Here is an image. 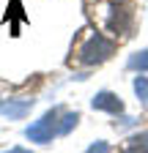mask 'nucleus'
<instances>
[{
	"instance_id": "1",
	"label": "nucleus",
	"mask_w": 148,
	"mask_h": 153,
	"mask_svg": "<svg viewBox=\"0 0 148 153\" xmlns=\"http://www.w3.org/2000/svg\"><path fill=\"white\" fill-rule=\"evenodd\" d=\"M113 49H115V44L110 41V38H104L102 33H90L88 36V41L80 47V63H85V66H96V63H104L110 55H113Z\"/></svg>"
},
{
	"instance_id": "2",
	"label": "nucleus",
	"mask_w": 148,
	"mask_h": 153,
	"mask_svg": "<svg viewBox=\"0 0 148 153\" xmlns=\"http://www.w3.org/2000/svg\"><path fill=\"white\" fill-rule=\"evenodd\" d=\"M58 115H61L58 109H49L41 120H36L33 126L25 128V137L30 142H41V145L44 142H52V137L58 134Z\"/></svg>"
},
{
	"instance_id": "3",
	"label": "nucleus",
	"mask_w": 148,
	"mask_h": 153,
	"mask_svg": "<svg viewBox=\"0 0 148 153\" xmlns=\"http://www.w3.org/2000/svg\"><path fill=\"white\" fill-rule=\"evenodd\" d=\"M93 109H102V112H113V115H121L123 112V101L118 99L115 93H110V90H102L93 96Z\"/></svg>"
},
{
	"instance_id": "4",
	"label": "nucleus",
	"mask_w": 148,
	"mask_h": 153,
	"mask_svg": "<svg viewBox=\"0 0 148 153\" xmlns=\"http://www.w3.org/2000/svg\"><path fill=\"white\" fill-rule=\"evenodd\" d=\"M33 101L30 99H19V101H0V115H6L8 120H19L30 112Z\"/></svg>"
},
{
	"instance_id": "5",
	"label": "nucleus",
	"mask_w": 148,
	"mask_h": 153,
	"mask_svg": "<svg viewBox=\"0 0 148 153\" xmlns=\"http://www.w3.org/2000/svg\"><path fill=\"white\" fill-rule=\"evenodd\" d=\"M110 11H113L110 27H113V30H118V33H123V30H126V25H129V19H132V11H129V8H118V6H113Z\"/></svg>"
},
{
	"instance_id": "6",
	"label": "nucleus",
	"mask_w": 148,
	"mask_h": 153,
	"mask_svg": "<svg viewBox=\"0 0 148 153\" xmlns=\"http://www.w3.org/2000/svg\"><path fill=\"white\" fill-rule=\"evenodd\" d=\"M126 153H148V134H135L126 142Z\"/></svg>"
},
{
	"instance_id": "7",
	"label": "nucleus",
	"mask_w": 148,
	"mask_h": 153,
	"mask_svg": "<svg viewBox=\"0 0 148 153\" xmlns=\"http://www.w3.org/2000/svg\"><path fill=\"white\" fill-rule=\"evenodd\" d=\"M129 68H135V71H148V49L135 52L132 57H129Z\"/></svg>"
},
{
	"instance_id": "8",
	"label": "nucleus",
	"mask_w": 148,
	"mask_h": 153,
	"mask_svg": "<svg viewBox=\"0 0 148 153\" xmlns=\"http://www.w3.org/2000/svg\"><path fill=\"white\" fill-rule=\"evenodd\" d=\"M77 120H80V115H77V112H66V115H63V120L58 123V134H69L74 126H77Z\"/></svg>"
},
{
	"instance_id": "9",
	"label": "nucleus",
	"mask_w": 148,
	"mask_h": 153,
	"mask_svg": "<svg viewBox=\"0 0 148 153\" xmlns=\"http://www.w3.org/2000/svg\"><path fill=\"white\" fill-rule=\"evenodd\" d=\"M135 93L143 101H148V76H135Z\"/></svg>"
},
{
	"instance_id": "10",
	"label": "nucleus",
	"mask_w": 148,
	"mask_h": 153,
	"mask_svg": "<svg viewBox=\"0 0 148 153\" xmlns=\"http://www.w3.org/2000/svg\"><path fill=\"white\" fill-rule=\"evenodd\" d=\"M107 150H110V145L99 140V142H93V145H90V148H88L85 153H107Z\"/></svg>"
},
{
	"instance_id": "11",
	"label": "nucleus",
	"mask_w": 148,
	"mask_h": 153,
	"mask_svg": "<svg viewBox=\"0 0 148 153\" xmlns=\"http://www.w3.org/2000/svg\"><path fill=\"white\" fill-rule=\"evenodd\" d=\"M6 153H30V150H25V148H11V150H6Z\"/></svg>"
}]
</instances>
